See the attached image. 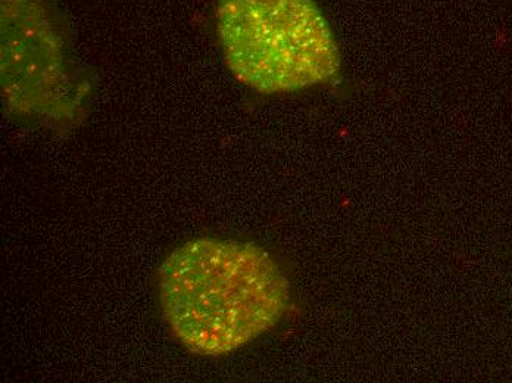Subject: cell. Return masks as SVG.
Returning <instances> with one entry per match:
<instances>
[{
    "label": "cell",
    "mask_w": 512,
    "mask_h": 383,
    "mask_svg": "<svg viewBox=\"0 0 512 383\" xmlns=\"http://www.w3.org/2000/svg\"><path fill=\"white\" fill-rule=\"evenodd\" d=\"M217 34L234 77L264 95L329 82L339 46L315 0H220Z\"/></svg>",
    "instance_id": "2"
},
{
    "label": "cell",
    "mask_w": 512,
    "mask_h": 383,
    "mask_svg": "<svg viewBox=\"0 0 512 383\" xmlns=\"http://www.w3.org/2000/svg\"><path fill=\"white\" fill-rule=\"evenodd\" d=\"M159 302L171 333L196 356L223 357L279 325L290 283L251 242L199 238L168 254L158 270Z\"/></svg>",
    "instance_id": "1"
},
{
    "label": "cell",
    "mask_w": 512,
    "mask_h": 383,
    "mask_svg": "<svg viewBox=\"0 0 512 383\" xmlns=\"http://www.w3.org/2000/svg\"><path fill=\"white\" fill-rule=\"evenodd\" d=\"M49 12L43 0H3V98L20 115L74 120L78 101Z\"/></svg>",
    "instance_id": "3"
}]
</instances>
